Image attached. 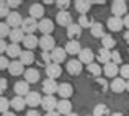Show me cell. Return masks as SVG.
<instances>
[{
	"label": "cell",
	"mask_w": 129,
	"mask_h": 116,
	"mask_svg": "<svg viewBox=\"0 0 129 116\" xmlns=\"http://www.w3.org/2000/svg\"><path fill=\"white\" fill-rule=\"evenodd\" d=\"M8 66H10V62H8V57H7V56H0V70H3V69H8Z\"/></svg>",
	"instance_id": "44"
},
{
	"label": "cell",
	"mask_w": 129,
	"mask_h": 116,
	"mask_svg": "<svg viewBox=\"0 0 129 116\" xmlns=\"http://www.w3.org/2000/svg\"><path fill=\"white\" fill-rule=\"evenodd\" d=\"M7 3H8L10 8H18V7L21 5V0H8Z\"/></svg>",
	"instance_id": "47"
},
{
	"label": "cell",
	"mask_w": 129,
	"mask_h": 116,
	"mask_svg": "<svg viewBox=\"0 0 129 116\" xmlns=\"http://www.w3.org/2000/svg\"><path fill=\"white\" fill-rule=\"evenodd\" d=\"M96 59L100 64H103V66H106V64L111 62V51L105 49V47H100L96 52Z\"/></svg>",
	"instance_id": "24"
},
{
	"label": "cell",
	"mask_w": 129,
	"mask_h": 116,
	"mask_svg": "<svg viewBox=\"0 0 129 116\" xmlns=\"http://www.w3.org/2000/svg\"><path fill=\"white\" fill-rule=\"evenodd\" d=\"M101 69H103V67H101L100 64H96V62H91V64H88V66H87L88 74H91V75L96 77V78L101 75Z\"/></svg>",
	"instance_id": "35"
},
{
	"label": "cell",
	"mask_w": 129,
	"mask_h": 116,
	"mask_svg": "<svg viewBox=\"0 0 129 116\" xmlns=\"http://www.w3.org/2000/svg\"><path fill=\"white\" fill-rule=\"evenodd\" d=\"M2 116H16V114L13 113V111H7V113H3Z\"/></svg>",
	"instance_id": "52"
},
{
	"label": "cell",
	"mask_w": 129,
	"mask_h": 116,
	"mask_svg": "<svg viewBox=\"0 0 129 116\" xmlns=\"http://www.w3.org/2000/svg\"><path fill=\"white\" fill-rule=\"evenodd\" d=\"M57 103H59V101L56 100L54 95H46V97H43L41 106L46 110V113H51V111H56L57 110Z\"/></svg>",
	"instance_id": "5"
},
{
	"label": "cell",
	"mask_w": 129,
	"mask_h": 116,
	"mask_svg": "<svg viewBox=\"0 0 129 116\" xmlns=\"http://www.w3.org/2000/svg\"><path fill=\"white\" fill-rule=\"evenodd\" d=\"M7 25L10 26L12 30H15V28H21V25H23V18H21V15H20L18 12H10V15L7 16Z\"/></svg>",
	"instance_id": "6"
},
{
	"label": "cell",
	"mask_w": 129,
	"mask_h": 116,
	"mask_svg": "<svg viewBox=\"0 0 129 116\" xmlns=\"http://www.w3.org/2000/svg\"><path fill=\"white\" fill-rule=\"evenodd\" d=\"M10 26L7 25V23H0V39H3V38H7V36H10Z\"/></svg>",
	"instance_id": "38"
},
{
	"label": "cell",
	"mask_w": 129,
	"mask_h": 116,
	"mask_svg": "<svg viewBox=\"0 0 129 116\" xmlns=\"http://www.w3.org/2000/svg\"><path fill=\"white\" fill-rule=\"evenodd\" d=\"M7 47H8V44H7L3 39H0V56H2L3 52H7Z\"/></svg>",
	"instance_id": "48"
},
{
	"label": "cell",
	"mask_w": 129,
	"mask_h": 116,
	"mask_svg": "<svg viewBox=\"0 0 129 116\" xmlns=\"http://www.w3.org/2000/svg\"><path fill=\"white\" fill-rule=\"evenodd\" d=\"M13 90H15L16 97H23V98L31 92V90H29V83L26 80H18L15 83V87H13Z\"/></svg>",
	"instance_id": "12"
},
{
	"label": "cell",
	"mask_w": 129,
	"mask_h": 116,
	"mask_svg": "<svg viewBox=\"0 0 129 116\" xmlns=\"http://www.w3.org/2000/svg\"><path fill=\"white\" fill-rule=\"evenodd\" d=\"M46 75L47 78H52V80H56V78H59L62 75V67L59 66V64H49V66L46 67Z\"/></svg>",
	"instance_id": "13"
},
{
	"label": "cell",
	"mask_w": 129,
	"mask_h": 116,
	"mask_svg": "<svg viewBox=\"0 0 129 116\" xmlns=\"http://www.w3.org/2000/svg\"><path fill=\"white\" fill-rule=\"evenodd\" d=\"M74 93V88L70 83H60L59 85V90H57V95L60 97V100H69Z\"/></svg>",
	"instance_id": "21"
},
{
	"label": "cell",
	"mask_w": 129,
	"mask_h": 116,
	"mask_svg": "<svg viewBox=\"0 0 129 116\" xmlns=\"http://www.w3.org/2000/svg\"><path fill=\"white\" fill-rule=\"evenodd\" d=\"M56 21H57V25L64 26V28H69V26L74 23V18H72V15L69 13V10H67V12H57Z\"/></svg>",
	"instance_id": "7"
},
{
	"label": "cell",
	"mask_w": 129,
	"mask_h": 116,
	"mask_svg": "<svg viewBox=\"0 0 129 116\" xmlns=\"http://www.w3.org/2000/svg\"><path fill=\"white\" fill-rule=\"evenodd\" d=\"M8 106H10V100L5 98V97H0V113L3 114V113H7V111H10Z\"/></svg>",
	"instance_id": "39"
},
{
	"label": "cell",
	"mask_w": 129,
	"mask_h": 116,
	"mask_svg": "<svg viewBox=\"0 0 129 116\" xmlns=\"http://www.w3.org/2000/svg\"><path fill=\"white\" fill-rule=\"evenodd\" d=\"M51 57H52V62L54 64H59V66H60V64L67 59V52H66V49H64V47H59V46H57L56 49L51 52Z\"/></svg>",
	"instance_id": "15"
},
{
	"label": "cell",
	"mask_w": 129,
	"mask_h": 116,
	"mask_svg": "<svg viewBox=\"0 0 129 116\" xmlns=\"http://www.w3.org/2000/svg\"><path fill=\"white\" fill-rule=\"evenodd\" d=\"M25 100H26V106H31V110H36V106H41L43 97L38 92H29L25 97Z\"/></svg>",
	"instance_id": "4"
},
{
	"label": "cell",
	"mask_w": 129,
	"mask_h": 116,
	"mask_svg": "<svg viewBox=\"0 0 129 116\" xmlns=\"http://www.w3.org/2000/svg\"><path fill=\"white\" fill-rule=\"evenodd\" d=\"M127 54H129V47H127Z\"/></svg>",
	"instance_id": "57"
},
{
	"label": "cell",
	"mask_w": 129,
	"mask_h": 116,
	"mask_svg": "<svg viewBox=\"0 0 129 116\" xmlns=\"http://www.w3.org/2000/svg\"><path fill=\"white\" fill-rule=\"evenodd\" d=\"M18 61L23 64V66H31V64L35 62V54H33V51L25 49V51L21 52V56H20Z\"/></svg>",
	"instance_id": "30"
},
{
	"label": "cell",
	"mask_w": 129,
	"mask_h": 116,
	"mask_svg": "<svg viewBox=\"0 0 129 116\" xmlns=\"http://www.w3.org/2000/svg\"><path fill=\"white\" fill-rule=\"evenodd\" d=\"M114 44H116V41H114V38L111 35H105L103 38H101V47H105V49L111 51L114 47Z\"/></svg>",
	"instance_id": "33"
},
{
	"label": "cell",
	"mask_w": 129,
	"mask_h": 116,
	"mask_svg": "<svg viewBox=\"0 0 129 116\" xmlns=\"http://www.w3.org/2000/svg\"><path fill=\"white\" fill-rule=\"evenodd\" d=\"M126 90H127V92H129V80H127V82H126Z\"/></svg>",
	"instance_id": "55"
},
{
	"label": "cell",
	"mask_w": 129,
	"mask_h": 116,
	"mask_svg": "<svg viewBox=\"0 0 129 116\" xmlns=\"http://www.w3.org/2000/svg\"><path fill=\"white\" fill-rule=\"evenodd\" d=\"M95 82H96V83L101 87V90H108V83H106V80H105V78L98 77V78H95Z\"/></svg>",
	"instance_id": "46"
},
{
	"label": "cell",
	"mask_w": 129,
	"mask_h": 116,
	"mask_svg": "<svg viewBox=\"0 0 129 116\" xmlns=\"http://www.w3.org/2000/svg\"><path fill=\"white\" fill-rule=\"evenodd\" d=\"M119 75H121V78H124V80H129V64H123V66L119 67Z\"/></svg>",
	"instance_id": "41"
},
{
	"label": "cell",
	"mask_w": 129,
	"mask_h": 116,
	"mask_svg": "<svg viewBox=\"0 0 129 116\" xmlns=\"http://www.w3.org/2000/svg\"><path fill=\"white\" fill-rule=\"evenodd\" d=\"M91 8V3L88 0H75V10L80 15H87Z\"/></svg>",
	"instance_id": "27"
},
{
	"label": "cell",
	"mask_w": 129,
	"mask_h": 116,
	"mask_svg": "<svg viewBox=\"0 0 129 116\" xmlns=\"http://www.w3.org/2000/svg\"><path fill=\"white\" fill-rule=\"evenodd\" d=\"M91 114L93 116H108L110 114V108H108L105 103H100V105H96V106L93 108V113Z\"/></svg>",
	"instance_id": "34"
},
{
	"label": "cell",
	"mask_w": 129,
	"mask_h": 116,
	"mask_svg": "<svg viewBox=\"0 0 129 116\" xmlns=\"http://www.w3.org/2000/svg\"><path fill=\"white\" fill-rule=\"evenodd\" d=\"M123 23H124V28H127V31H129V13L126 16H123Z\"/></svg>",
	"instance_id": "50"
},
{
	"label": "cell",
	"mask_w": 129,
	"mask_h": 116,
	"mask_svg": "<svg viewBox=\"0 0 129 116\" xmlns=\"http://www.w3.org/2000/svg\"><path fill=\"white\" fill-rule=\"evenodd\" d=\"M25 33H23L21 28H15L10 31V41H13V44H20L23 43V39H25Z\"/></svg>",
	"instance_id": "29"
},
{
	"label": "cell",
	"mask_w": 129,
	"mask_h": 116,
	"mask_svg": "<svg viewBox=\"0 0 129 116\" xmlns=\"http://www.w3.org/2000/svg\"><path fill=\"white\" fill-rule=\"evenodd\" d=\"M39 47L43 49V52H52L54 49H56V39L52 38V36H41L39 38Z\"/></svg>",
	"instance_id": "3"
},
{
	"label": "cell",
	"mask_w": 129,
	"mask_h": 116,
	"mask_svg": "<svg viewBox=\"0 0 129 116\" xmlns=\"http://www.w3.org/2000/svg\"><path fill=\"white\" fill-rule=\"evenodd\" d=\"M41 64L44 67H47L49 64H52V57H51V52H41Z\"/></svg>",
	"instance_id": "40"
},
{
	"label": "cell",
	"mask_w": 129,
	"mask_h": 116,
	"mask_svg": "<svg viewBox=\"0 0 129 116\" xmlns=\"http://www.w3.org/2000/svg\"><path fill=\"white\" fill-rule=\"evenodd\" d=\"M38 30L43 33V36H49L51 33L54 31V21H52V20H49V18H43V20H39V23H38Z\"/></svg>",
	"instance_id": "9"
},
{
	"label": "cell",
	"mask_w": 129,
	"mask_h": 116,
	"mask_svg": "<svg viewBox=\"0 0 129 116\" xmlns=\"http://www.w3.org/2000/svg\"><path fill=\"white\" fill-rule=\"evenodd\" d=\"M87 116H93V114H87Z\"/></svg>",
	"instance_id": "58"
},
{
	"label": "cell",
	"mask_w": 129,
	"mask_h": 116,
	"mask_svg": "<svg viewBox=\"0 0 129 116\" xmlns=\"http://www.w3.org/2000/svg\"><path fill=\"white\" fill-rule=\"evenodd\" d=\"M23 46H25L28 51L35 49L36 46H39V38H36L35 35H26L25 39H23Z\"/></svg>",
	"instance_id": "26"
},
{
	"label": "cell",
	"mask_w": 129,
	"mask_h": 116,
	"mask_svg": "<svg viewBox=\"0 0 129 116\" xmlns=\"http://www.w3.org/2000/svg\"><path fill=\"white\" fill-rule=\"evenodd\" d=\"M10 106L13 108L15 111H23V108L26 106V100L23 97H13L12 100H10Z\"/></svg>",
	"instance_id": "28"
},
{
	"label": "cell",
	"mask_w": 129,
	"mask_h": 116,
	"mask_svg": "<svg viewBox=\"0 0 129 116\" xmlns=\"http://www.w3.org/2000/svg\"><path fill=\"white\" fill-rule=\"evenodd\" d=\"M103 72H105V75H106V77L116 78L118 74H119V67H118L116 64L110 62V64H106V66H103Z\"/></svg>",
	"instance_id": "25"
},
{
	"label": "cell",
	"mask_w": 129,
	"mask_h": 116,
	"mask_svg": "<svg viewBox=\"0 0 129 116\" xmlns=\"http://www.w3.org/2000/svg\"><path fill=\"white\" fill-rule=\"evenodd\" d=\"M93 59H95V54H93V51L90 49V47H82V51H80V54H79V61L82 64H91L93 62Z\"/></svg>",
	"instance_id": "16"
},
{
	"label": "cell",
	"mask_w": 129,
	"mask_h": 116,
	"mask_svg": "<svg viewBox=\"0 0 129 116\" xmlns=\"http://www.w3.org/2000/svg\"><path fill=\"white\" fill-rule=\"evenodd\" d=\"M126 12H127L126 2H123V0H114V2L111 3V13H113V16L123 18V16H126Z\"/></svg>",
	"instance_id": "1"
},
{
	"label": "cell",
	"mask_w": 129,
	"mask_h": 116,
	"mask_svg": "<svg viewBox=\"0 0 129 116\" xmlns=\"http://www.w3.org/2000/svg\"><path fill=\"white\" fill-rule=\"evenodd\" d=\"M25 66H23L20 61H12L10 62V66H8V72H10V75H15V77H18V75H21V74H25Z\"/></svg>",
	"instance_id": "20"
},
{
	"label": "cell",
	"mask_w": 129,
	"mask_h": 116,
	"mask_svg": "<svg viewBox=\"0 0 129 116\" xmlns=\"http://www.w3.org/2000/svg\"><path fill=\"white\" fill-rule=\"evenodd\" d=\"M39 78H41V74H39L38 69H35V67H29V69L25 70V80L28 82L29 85H31V83H36Z\"/></svg>",
	"instance_id": "17"
},
{
	"label": "cell",
	"mask_w": 129,
	"mask_h": 116,
	"mask_svg": "<svg viewBox=\"0 0 129 116\" xmlns=\"http://www.w3.org/2000/svg\"><path fill=\"white\" fill-rule=\"evenodd\" d=\"M90 33H91L93 38H103V36H105V26H103V23L95 21L93 25H91V28H90Z\"/></svg>",
	"instance_id": "31"
},
{
	"label": "cell",
	"mask_w": 129,
	"mask_h": 116,
	"mask_svg": "<svg viewBox=\"0 0 129 116\" xmlns=\"http://www.w3.org/2000/svg\"><path fill=\"white\" fill-rule=\"evenodd\" d=\"M124 41H126V43L129 44V31H126V33H124Z\"/></svg>",
	"instance_id": "53"
},
{
	"label": "cell",
	"mask_w": 129,
	"mask_h": 116,
	"mask_svg": "<svg viewBox=\"0 0 129 116\" xmlns=\"http://www.w3.org/2000/svg\"><path fill=\"white\" fill-rule=\"evenodd\" d=\"M67 116H79L77 113H70V114H67Z\"/></svg>",
	"instance_id": "56"
},
{
	"label": "cell",
	"mask_w": 129,
	"mask_h": 116,
	"mask_svg": "<svg viewBox=\"0 0 129 116\" xmlns=\"http://www.w3.org/2000/svg\"><path fill=\"white\" fill-rule=\"evenodd\" d=\"M29 16L35 20H43L44 18V7L41 3H33L29 7Z\"/></svg>",
	"instance_id": "23"
},
{
	"label": "cell",
	"mask_w": 129,
	"mask_h": 116,
	"mask_svg": "<svg viewBox=\"0 0 129 116\" xmlns=\"http://www.w3.org/2000/svg\"><path fill=\"white\" fill-rule=\"evenodd\" d=\"M56 5H57V8H59V12H67V8L70 7V2L69 0H57Z\"/></svg>",
	"instance_id": "42"
},
{
	"label": "cell",
	"mask_w": 129,
	"mask_h": 116,
	"mask_svg": "<svg viewBox=\"0 0 129 116\" xmlns=\"http://www.w3.org/2000/svg\"><path fill=\"white\" fill-rule=\"evenodd\" d=\"M7 88H8V82H7V78H0V95L5 93Z\"/></svg>",
	"instance_id": "45"
},
{
	"label": "cell",
	"mask_w": 129,
	"mask_h": 116,
	"mask_svg": "<svg viewBox=\"0 0 129 116\" xmlns=\"http://www.w3.org/2000/svg\"><path fill=\"white\" fill-rule=\"evenodd\" d=\"M38 20L31 18V16H28V18H23V25H21V30L25 35H35L36 30H38Z\"/></svg>",
	"instance_id": "2"
},
{
	"label": "cell",
	"mask_w": 129,
	"mask_h": 116,
	"mask_svg": "<svg viewBox=\"0 0 129 116\" xmlns=\"http://www.w3.org/2000/svg\"><path fill=\"white\" fill-rule=\"evenodd\" d=\"M66 52H67V56H79L80 54V51H82V46H80V43L79 41H67V44H66Z\"/></svg>",
	"instance_id": "22"
},
{
	"label": "cell",
	"mask_w": 129,
	"mask_h": 116,
	"mask_svg": "<svg viewBox=\"0 0 129 116\" xmlns=\"http://www.w3.org/2000/svg\"><path fill=\"white\" fill-rule=\"evenodd\" d=\"M10 15V7L7 2H3V0H0V18H7V16Z\"/></svg>",
	"instance_id": "37"
},
{
	"label": "cell",
	"mask_w": 129,
	"mask_h": 116,
	"mask_svg": "<svg viewBox=\"0 0 129 116\" xmlns=\"http://www.w3.org/2000/svg\"><path fill=\"white\" fill-rule=\"evenodd\" d=\"M113 116H124L123 113H119V111H116V113H113Z\"/></svg>",
	"instance_id": "54"
},
{
	"label": "cell",
	"mask_w": 129,
	"mask_h": 116,
	"mask_svg": "<svg viewBox=\"0 0 129 116\" xmlns=\"http://www.w3.org/2000/svg\"><path fill=\"white\" fill-rule=\"evenodd\" d=\"M46 116H60L57 111H51V113H46Z\"/></svg>",
	"instance_id": "51"
},
{
	"label": "cell",
	"mask_w": 129,
	"mask_h": 116,
	"mask_svg": "<svg viewBox=\"0 0 129 116\" xmlns=\"http://www.w3.org/2000/svg\"><path fill=\"white\" fill-rule=\"evenodd\" d=\"M26 116H41V113L38 110H28L26 111Z\"/></svg>",
	"instance_id": "49"
},
{
	"label": "cell",
	"mask_w": 129,
	"mask_h": 116,
	"mask_svg": "<svg viewBox=\"0 0 129 116\" xmlns=\"http://www.w3.org/2000/svg\"><path fill=\"white\" fill-rule=\"evenodd\" d=\"M111 62H113V64H116V66H119V64L123 62L121 52H118V51H111Z\"/></svg>",
	"instance_id": "43"
},
{
	"label": "cell",
	"mask_w": 129,
	"mask_h": 116,
	"mask_svg": "<svg viewBox=\"0 0 129 116\" xmlns=\"http://www.w3.org/2000/svg\"><path fill=\"white\" fill-rule=\"evenodd\" d=\"M21 47H20V44H8V47H7V56L8 57H12V59H15V57H18L20 59V56H21Z\"/></svg>",
	"instance_id": "32"
},
{
	"label": "cell",
	"mask_w": 129,
	"mask_h": 116,
	"mask_svg": "<svg viewBox=\"0 0 129 116\" xmlns=\"http://www.w3.org/2000/svg\"><path fill=\"white\" fill-rule=\"evenodd\" d=\"M82 36V26L79 23H72V25L67 28V38L70 41H79Z\"/></svg>",
	"instance_id": "11"
},
{
	"label": "cell",
	"mask_w": 129,
	"mask_h": 116,
	"mask_svg": "<svg viewBox=\"0 0 129 116\" xmlns=\"http://www.w3.org/2000/svg\"><path fill=\"white\" fill-rule=\"evenodd\" d=\"M106 26H108V30H110V31H114V33L121 31V30L124 28L123 18H118V16H110V18H108V21H106Z\"/></svg>",
	"instance_id": "10"
},
{
	"label": "cell",
	"mask_w": 129,
	"mask_h": 116,
	"mask_svg": "<svg viewBox=\"0 0 129 116\" xmlns=\"http://www.w3.org/2000/svg\"><path fill=\"white\" fill-rule=\"evenodd\" d=\"M57 90H59V83L56 80L47 78V80L43 82V92L46 95H54V93H57Z\"/></svg>",
	"instance_id": "14"
},
{
	"label": "cell",
	"mask_w": 129,
	"mask_h": 116,
	"mask_svg": "<svg viewBox=\"0 0 129 116\" xmlns=\"http://www.w3.org/2000/svg\"><path fill=\"white\" fill-rule=\"evenodd\" d=\"M93 23H95V21H93V20H91L88 15H80V16H79V25L82 26V30H83V28H91V25H93Z\"/></svg>",
	"instance_id": "36"
},
{
	"label": "cell",
	"mask_w": 129,
	"mask_h": 116,
	"mask_svg": "<svg viewBox=\"0 0 129 116\" xmlns=\"http://www.w3.org/2000/svg\"><path fill=\"white\" fill-rule=\"evenodd\" d=\"M57 113L60 116H67L72 113V103H70V100H59V103H57Z\"/></svg>",
	"instance_id": "18"
},
{
	"label": "cell",
	"mask_w": 129,
	"mask_h": 116,
	"mask_svg": "<svg viewBox=\"0 0 129 116\" xmlns=\"http://www.w3.org/2000/svg\"><path fill=\"white\" fill-rule=\"evenodd\" d=\"M110 88L114 92V93H123V92L126 90V80H124V78H121V77L113 78V80H111V83H110Z\"/></svg>",
	"instance_id": "19"
},
{
	"label": "cell",
	"mask_w": 129,
	"mask_h": 116,
	"mask_svg": "<svg viewBox=\"0 0 129 116\" xmlns=\"http://www.w3.org/2000/svg\"><path fill=\"white\" fill-rule=\"evenodd\" d=\"M83 64L80 62L79 59H70V61H67V66H66V69H67V72L70 74V75H80V72H82V69H83Z\"/></svg>",
	"instance_id": "8"
}]
</instances>
